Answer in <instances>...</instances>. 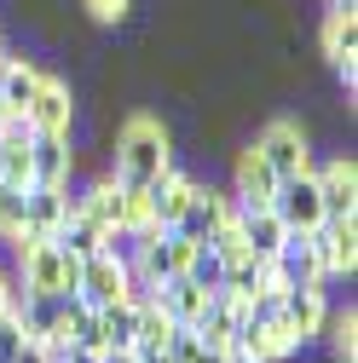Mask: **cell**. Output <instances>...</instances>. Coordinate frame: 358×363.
I'll use <instances>...</instances> for the list:
<instances>
[{
	"mask_svg": "<svg viewBox=\"0 0 358 363\" xmlns=\"http://www.w3.org/2000/svg\"><path fill=\"white\" fill-rule=\"evenodd\" d=\"M173 167V145H168V127L156 116H127L116 133V150H110V179L121 191H145Z\"/></svg>",
	"mask_w": 358,
	"mask_h": 363,
	"instance_id": "cell-1",
	"label": "cell"
},
{
	"mask_svg": "<svg viewBox=\"0 0 358 363\" xmlns=\"http://www.w3.org/2000/svg\"><path fill=\"white\" fill-rule=\"evenodd\" d=\"M12 254H18V283H23V294H75L81 259H70L53 237L18 231V237H12Z\"/></svg>",
	"mask_w": 358,
	"mask_h": 363,
	"instance_id": "cell-2",
	"label": "cell"
},
{
	"mask_svg": "<svg viewBox=\"0 0 358 363\" xmlns=\"http://www.w3.org/2000/svg\"><path fill=\"white\" fill-rule=\"evenodd\" d=\"M75 300L93 306V311H104V306H116V300H139V294H133L127 254H121L116 242H104L99 254L81 259V271H75Z\"/></svg>",
	"mask_w": 358,
	"mask_h": 363,
	"instance_id": "cell-3",
	"label": "cell"
},
{
	"mask_svg": "<svg viewBox=\"0 0 358 363\" xmlns=\"http://www.w3.org/2000/svg\"><path fill=\"white\" fill-rule=\"evenodd\" d=\"M254 150L266 156V167H272L278 179H289V173L312 167V145H306V127H300V121H283V116L260 127V139H254Z\"/></svg>",
	"mask_w": 358,
	"mask_h": 363,
	"instance_id": "cell-4",
	"label": "cell"
},
{
	"mask_svg": "<svg viewBox=\"0 0 358 363\" xmlns=\"http://www.w3.org/2000/svg\"><path fill=\"white\" fill-rule=\"evenodd\" d=\"M272 213L289 225V231H312V225H324V202H318V179H312V167L278 179V191H272Z\"/></svg>",
	"mask_w": 358,
	"mask_h": 363,
	"instance_id": "cell-5",
	"label": "cell"
},
{
	"mask_svg": "<svg viewBox=\"0 0 358 363\" xmlns=\"http://www.w3.org/2000/svg\"><path fill=\"white\" fill-rule=\"evenodd\" d=\"M312 254H318V271H324V283L330 277H347V271L358 265V219H324V225H312Z\"/></svg>",
	"mask_w": 358,
	"mask_h": 363,
	"instance_id": "cell-6",
	"label": "cell"
},
{
	"mask_svg": "<svg viewBox=\"0 0 358 363\" xmlns=\"http://www.w3.org/2000/svg\"><path fill=\"white\" fill-rule=\"evenodd\" d=\"M237 213V202H232V191H214V185H197L191 191V202L179 208V219H173V231L179 237H191V242H202V237H214L219 225H226Z\"/></svg>",
	"mask_w": 358,
	"mask_h": 363,
	"instance_id": "cell-7",
	"label": "cell"
},
{
	"mask_svg": "<svg viewBox=\"0 0 358 363\" xmlns=\"http://www.w3.org/2000/svg\"><path fill=\"white\" fill-rule=\"evenodd\" d=\"M243 317H249V300H237V294H226V289H214L208 311L197 317V340H202L208 352H232L237 335H243Z\"/></svg>",
	"mask_w": 358,
	"mask_h": 363,
	"instance_id": "cell-8",
	"label": "cell"
},
{
	"mask_svg": "<svg viewBox=\"0 0 358 363\" xmlns=\"http://www.w3.org/2000/svg\"><path fill=\"white\" fill-rule=\"evenodd\" d=\"M70 202H75V213L93 219L104 237H121V242H127V191L116 185V179H99V185H87V191L70 196Z\"/></svg>",
	"mask_w": 358,
	"mask_h": 363,
	"instance_id": "cell-9",
	"label": "cell"
},
{
	"mask_svg": "<svg viewBox=\"0 0 358 363\" xmlns=\"http://www.w3.org/2000/svg\"><path fill=\"white\" fill-rule=\"evenodd\" d=\"M70 173H75L70 133H35L29 139V179L35 185H70Z\"/></svg>",
	"mask_w": 358,
	"mask_h": 363,
	"instance_id": "cell-10",
	"label": "cell"
},
{
	"mask_svg": "<svg viewBox=\"0 0 358 363\" xmlns=\"http://www.w3.org/2000/svg\"><path fill=\"white\" fill-rule=\"evenodd\" d=\"M29 127L35 133H70L75 127V93H70V81L40 75L35 99H29Z\"/></svg>",
	"mask_w": 358,
	"mask_h": 363,
	"instance_id": "cell-11",
	"label": "cell"
},
{
	"mask_svg": "<svg viewBox=\"0 0 358 363\" xmlns=\"http://www.w3.org/2000/svg\"><path fill=\"white\" fill-rule=\"evenodd\" d=\"M312 179H318L324 219H347V213H358V167H352V156H335V162H324Z\"/></svg>",
	"mask_w": 358,
	"mask_h": 363,
	"instance_id": "cell-12",
	"label": "cell"
},
{
	"mask_svg": "<svg viewBox=\"0 0 358 363\" xmlns=\"http://www.w3.org/2000/svg\"><path fill=\"white\" fill-rule=\"evenodd\" d=\"M324 58L341 69V81L352 86L358 81V6H330V18H324Z\"/></svg>",
	"mask_w": 358,
	"mask_h": 363,
	"instance_id": "cell-13",
	"label": "cell"
},
{
	"mask_svg": "<svg viewBox=\"0 0 358 363\" xmlns=\"http://www.w3.org/2000/svg\"><path fill=\"white\" fill-rule=\"evenodd\" d=\"M272 191H278V173L266 167V156L249 145V150L237 156V185H232L237 213H249V208H272Z\"/></svg>",
	"mask_w": 358,
	"mask_h": 363,
	"instance_id": "cell-14",
	"label": "cell"
},
{
	"mask_svg": "<svg viewBox=\"0 0 358 363\" xmlns=\"http://www.w3.org/2000/svg\"><path fill=\"white\" fill-rule=\"evenodd\" d=\"M191 191H197V179H185L179 167H168L156 185H145V208H151V231H173V219H179V208L191 202Z\"/></svg>",
	"mask_w": 358,
	"mask_h": 363,
	"instance_id": "cell-15",
	"label": "cell"
},
{
	"mask_svg": "<svg viewBox=\"0 0 358 363\" xmlns=\"http://www.w3.org/2000/svg\"><path fill=\"white\" fill-rule=\"evenodd\" d=\"M278 311H283V323L300 335V340H312L324 323H330V306H324V289H300V283H289L283 294H278Z\"/></svg>",
	"mask_w": 358,
	"mask_h": 363,
	"instance_id": "cell-16",
	"label": "cell"
},
{
	"mask_svg": "<svg viewBox=\"0 0 358 363\" xmlns=\"http://www.w3.org/2000/svg\"><path fill=\"white\" fill-rule=\"evenodd\" d=\"M70 213V185H29L23 191V231L35 237H53Z\"/></svg>",
	"mask_w": 358,
	"mask_h": 363,
	"instance_id": "cell-17",
	"label": "cell"
},
{
	"mask_svg": "<svg viewBox=\"0 0 358 363\" xmlns=\"http://www.w3.org/2000/svg\"><path fill=\"white\" fill-rule=\"evenodd\" d=\"M237 231H243V248H249L254 259H278L289 225H283L272 208H249V213H237Z\"/></svg>",
	"mask_w": 358,
	"mask_h": 363,
	"instance_id": "cell-18",
	"label": "cell"
},
{
	"mask_svg": "<svg viewBox=\"0 0 358 363\" xmlns=\"http://www.w3.org/2000/svg\"><path fill=\"white\" fill-rule=\"evenodd\" d=\"M35 86H40V69L29 58H6L0 64V116H29Z\"/></svg>",
	"mask_w": 358,
	"mask_h": 363,
	"instance_id": "cell-19",
	"label": "cell"
},
{
	"mask_svg": "<svg viewBox=\"0 0 358 363\" xmlns=\"http://www.w3.org/2000/svg\"><path fill=\"white\" fill-rule=\"evenodd\" d=\"M278 265H283V283L324 289V271H318V254H312V237H306V231H289V237H283V248H278Z\"/></svg>",
	"mask_w": 358,
	"mask_h": 363,
	"instance_id": "cell-20",
	"label": "cell"
},
{
	"mask_svg": "<svg viewBox=\"0 0 358 363\" xmlns=\"http://www.w3.org/2000/svg\"><path fill=\"white\" fill-rule=\"evenodd\" d=\"M99 323H104V352H133V340H139V300L104 306Z\"/></svg>",
	"mask_w": 358,
	"mask_h": 363,
	"instance_id": "cell-21",
	"label": "cell"
},
{
	"mask_svg": "<svg viewBox=\"0 0 358 363\" xmlns=\"http://www.w3.org/2000/svg\"><path fill=\"white\" fill-rule=\"evenodd\" d=\"M173 335V317L162 311V300H139V340H133V352H139V357H156L162 352V340Z\"/></svg>",
	"mask_w": 358,
	"mask_h": 363,
	"instance_id": "cell-22",
	"label": "cell"
},
{
	"mask_svg": "<svg viewBox=\"0 0 358 363\" xmlns=\"http://www.w3.org/2000/svg\"><path fill=\"white\" fill-rule=\"evenodd\" d=\"M185 277H191V283H202V289H219V277H226V259H219V248H214V242H197Z\"/></svg>",
	"mask_w": 358,
	"mask_h": 363,
	"instance_id": "cell-23",
	"label": "cell"
},
{
	"mask_svg": "<svg viewBox=\"0 0 358 363\" xmlns=\"http://www.w3.org/2000/svg\"><path fill=\"white\" fill-rule=\"evenodd\" d=\"M197 352H202V340H197V329H185V323H173V335L162 340V357H168V363H191Z\"/></svg>",
	"mask_w": 358,
	"mask_h": 363,
	"instance_id": "cell-24",
	"label": "cell"
},
{
	"mask_svg": "<svg viewBox=\"0 0 358 363\" xmlns=\"http://www.w3.org/2000/svg\"><path fill=\"white\" fill-rule=\"evenodd\" d=\"M23 231V191H12V185H0V237H18Z\"/></svg>",
	"mask_w": 358,
	"mask_h": 363,
	"instance_id": "cell-25",
	"label": "cell"
},
{
	"mask_svg": "<svg viewBox=\"0 0 358 363\" xmlns=\"http://www.w3.org/2000/svg\"><path fill=\"white\" fill-rule=\"evenodd\" d=\"M18 346H23V323H18V311H6L0 317V363H12Z\"/></svg>",
	"mask_w": 358,
	"mask_h": 363,
	"instance_id": "cell-26",
	"label": "cell"
},
{
	"mask_svg": "<svg viewBox=\"0 0 358 363\" xmlns=\"http://www.w3.org/2000/svg\"><path fill=\"white\" fill-rule=\"evenodd\" d=\"M81 6L93 12L99 23H121V18H127V6H133V0H81Z\"/></svg>",
	"mask_w": 358,
	"mask_h": 363,
	"instance_id": "cell-27",
	"label": "cell"
},
{
	"mask_svg": "<svg viewBox=\"0 0 358 363\" xmlns=\"http://www.w3.org/2000/svg\"><path fill=\"white\" fill-rule=\"evenodd\" d=\"M335 352L352 363V352H358V323H352V311L341 317V323H335Z\"/></svg>",
	"mask_w": 358,
	"mask_h": 363,
	"instance_id": "cell-28",
	"label": "cell"
},
{
	"mask_svg": "<svg viewBox=\"0 0 358 363\" xmlns=\"http://www.w3.org/2000/svg\"><path fill=\"white\" fill-rule=\"evenodd\" d=\"M12 363H53V352H47V340H23Z\"/></svg>",
	"mask_w": 358,
	"mask_h": 363,
	"instance_id": "cell-29",
	"label": "cell"
},
{
	"mask_svg": "<svg viewBox=\"0 0 358 363\" xmlns=\"http://www.w3.org/2000/svg\"><path fill=\"white\" fill-rule=\"evenodd\" d=\"M53 363H104V352H93V346H70V352H58Z\"/></svg>",
	"mask_w": 358,
	"mask_h": 363,
	"instance_id": "cell-30",
	"label": "cell"
},
{
	"mask_svg": "<svg viewBox=\"0 0 358 363\" xmlns=\"http://www.w3.org/2000/svg\"><path fill=\"white\" fill-rule=\"evenodd\" d=\"M6 311H18V283L0 271V317H6Z\"/></svg>",
	"mask_w": 358,
	"mask_h": 363,
	"instance_id": "cell-31",
	"label": "cell"
},
{
	"mask_svg": "<svg viewBox=\"0 0 358 363\" xmlns=\"http://www.w3.org/2000/svg\"><path fill=\"white\" fill-rule=\"evenodd\" d=\"M104 363H145L139 352H104Z\"/></svg>",
	"mask_w": 358,
	"mask_h": 363,
	"instance_id": "cell-32",
	"label": "cell"
},
{
	"mask_svg": "<svg viewBox=\"0 0 358 363\" xmlns=\"http://www.w3.org/2000/svg\"><path fill=\"white\" fill-rule=\"evenodd\" d=\"M191 363H232V357H226V352H208V346H202V352H197Z\"/></svg>",
	"mask_w": 358,
	"mask_h": 363,
	"instance_id": "cell-33",
	"label": "cell"
},
{
	"mask_svg": "<svg viewBox=\"0 0 358 363\" xmlns=\"http://www.w3.org/2000/svg\"><path fill=\"white\" fill-rule=\"evenodd\" d=\"M6 58H12V52H6V40H0V64H6Z\"/></svg>",
	"mask_w": 358,
	"mask_h": 363,
	"instance_id": "cell-34",
	"label": "cell"
},
{
	"mask_svg": "<svg viewBox=\"0 0 358 363\" xmlns=\"http://www.w3.org/2000/svg\"><path fill=\"white\" fill-rule=\"evenodd\" d=\"M145 363H168V357H162V352H156V357H145Z\"/></svg>",
	"mask_w": 358,
	"mask_h": 363,
	"instance_id": "cell-35",
	"label": "cell"
}]
</instances>
